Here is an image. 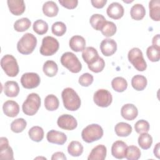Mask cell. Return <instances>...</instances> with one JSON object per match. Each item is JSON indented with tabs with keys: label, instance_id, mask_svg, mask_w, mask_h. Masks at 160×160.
Listing matches in <instances>:
<instances>
[{
	"label": "cell",
	"instance_id": "603a6c76",
	"mask_svg": "<svg viewBox=\"0 0 160 160\" xmlns=\"http://www.w3.org/2000/svg\"><path fill=\"white\" fill-rule=\"evenodd\" d=\"M4 92L8 97H16L19 92V87L17 82L8 81L4 85Z\"/></svg>",
	"mask_w": 160,
	"mask_h": 160
},
{
	"label": "cell",
	"instance_id": "8d00e7d4",
	"mask_svg": "<svg viewBox=\"0 0 160 160\" xmlns=\"http://www.w3.org/2000/svg\"><path fill=\"white\" fill-rule=\"evenodd\" d=\"M141 157V151L136 146H130L127 147L125 157L128 160H137Z\"/></svg>",
	"mask_w": 160,
	"mask_h": 160
},
{
	"label": "cell",
	"instance_id": "9a60e30c",
	"mask_svg": "<svg viewBox=\"0 0 160 160\" xmlns=\"http://www.w3.org/2000/svg\"><path fill=\"white\" fill-rule=\"evenodd\" d=\"M46 138L48 142L59 145L64 144L67 141V136L64 132L54 129L48 132Z\"/></svg>",
	"mask_w": 160,
	"mask_h": 160
},
{
	"label": "cell",
	"instance_id": "f907efd6",
	"mask_svg": "<svg viewBox=\"0 0 160 160\" xmlns=\"http://www.w3.org/2000/svg\"><path fill=\"white\" fill-rule=\"evenodd\" d=\"M159 149H160V143L158 142L156 144L154 148V154L158 158H159Z\"/></svg>",
	"mask_w": 160,
	"mask_h": 160
},
{
	"label": "cell",
	"instance_id": "b9f144b4",
	"mask_svg": "<svg viewBox=\"0 0 160 160\" xmlns=\"http://www.w3.org/2000/svg\"><path fill=\"white\" fill-rule=\"evenodd\" d=\"M51 31L54 35L57 36H62L66 31V26L62 22H55L52 25Z\"/></svg>",
	"mask_w": 160,
	"mask_h": 160
},
{
	"label": "cell",
	"instance_id": "6da1fadb",
	"mask_svg": "<svg viewBox=\"0 0 160 160\" xmlns=\"http://www.w3.org/2000/svg\"><path fill=\"white\" fill-rule=\"evenodd\" d=\"M61 96L64 106L67 110L74 111L80 108L81 104V99L72 88H66L64 89L62 91Z\"/></svg>",
	"mask_w": 160,
	"mask_h": 160
},
{
	"label": "cell",
	"instance_id": "ffe728a7",
	"mask_svg": "<svg viewBox=\"0 0 160 160\" xmlns=\"http://www.w3.org/2000/svg\"><path fill=\"white\" fill-rule=\"evenodd\" d=\"M107 149L104 145L99 144L94 147L91 151L88 160H104L106 157Z\"/></svg>",
	"mask_w": 160,
	"mask_h": 160
},
{
	"label": "cell",
	"instance_id": "7c38bea8",
	"mask_svg": "<svg viewBox=\"0 0 160 160\" xmlns=\"http://www.w3.org/2000/svg\"><path fill=\"white\" fill-rule=\"evenodd\" d=\"M100 49L102 54L105 56H111L117 50V43L112 39H104L100 44Z\"/></svg>",
	"mask_w": 160,
	"mask_h": 160
},
{
	"label": "cell",
	"instance_id": "7402d4cb",
	"mask_svg": "<svg viewBox=\"0 0 160 160\" xmlns=\"http://www.w3.org/2000/svg\"><path fill=\"white\" fill-rule=\"evenodd\" d=\"M82 57L84 62H86L88 65H89L94 62L99 56L97 50L94 48L89 46L86 48L82 51Z\"/></svg>",
	"mask_w": 160,
	"mask_h": 160
},
{
	"label": "cell",
	"instance_id": "7bdbcfd3",
	"mask_svg": "<svg viewBox=\"0 0 160 160\" xmlns=\"http://www.w3.org/2000/svg\"><path fill=\"white\" fill-rule=\"evenodd\" d=\"M149 122L144 119L138 121L134 124L135 131L138 134L148 132L149 131Z\"/></svg>",
	"mask_w": 160,
	"mask_h": 160
},
{
	"label": "cell",
	"instance_id": "e0dca14e",
	"mask_svg": "<svg viewBox=\"0 0 160 160\" xmlns=\"http://www.w3.org/2000/svg\"><path fill=\"white\" fill-rule=\"evenodd\" d=\"M127 147V144L124 141H116L112 145L111 154L117 159H123L125 157Z\"/></svg>",
	"mask_w": 160,
	"mask_h": 160
},
{
	"label": "cell",
	"instance_id": "8fae6325",
	"mask_svg": "<svg viewBox=\"0 0 160 160\" xmlns=\"http://www.w3.org/2000/svg\"><path fill=\"white\" fill-rule=\"evenodd\" d=\"M58 126L65 130H73L76 128L78 122L74 116L70 114H62L60 116L57 121Z\"/></svg>",
	"mask_w": 160,
	"mask_h": 160
},
{
	"label": "cell",
	"instance_id": "30bf717a",
	"mask_svg": "<svg viewBox=\"0 0 160 160\" xmlns=\"http://www.w3.org/2000/svg\"><path fill=\"white\" fill-rule=\"evenodd\" d=\"M41 82L40 77L36 72H26L21 78V83L26 89H33L37 88Z\"/></svg>",
	"mask_w": 160,
	"mask_h": 160
},
{
	"label": "cell",
	"instance_id": "e575fe53",
	"mask_svg": "<svg viewBox=\"0 0 160 160\" xmlns=\"http://www.w3.org/2000/svg\"><path fill=\"white\" fill-rule=\"evenodd\" d=\"M138 142L142 149H148L152 145V138L148 132L141 133L138 137Z\"/></svg>",
	"mask_w": 160,
	"mask_h": 160
},
{
	"label": "cell",
	"instance_id": "3957f363",
	"mask_svg": "<svg viewBox=\"0 0 160 160\" xmlns=\"http://www.w3.org/2000/svg\"><path fill=\"white\" fill-rule=\"evenodd\" d=\"M103 136V129L98 124H91L84 128L81 132V137L84 141L91 143L100 139Z\"/></svg>",
	"mask_w": 160,
	"mask_h": 160
},
{
	"label": "cell",
	"instance_id": "d4e9b609",
	"mask_svg": "<svg viewBox=\"0 0 160 160\" xmlns=\"http://www.w3.org/2000/svg\"><path fill=\"white\" fill-rule=\"evenodd\" d=\"M149 16L156 21L160 20V1L151 0L149 2Z\"/></svg>",
	"mask_w": 160,
	"mask_h": 160
},
{
	"label": "cell",
	"instance_id": "c3c4849f",
	"mask_svg": "<svg viewBox=\"0 0 160 160\" xmlns=\"http://www.w3.org/2000/svg\"><path fill=\"white\" fill-rule=\"evenodd\" d=\"M67 158L64 154L62 152H56L54 153L51 157L52 160L61 159V160H66Z\"/></svg>",
	"mask_w": 160,
	"mask_h": 160
},
{
	"label": "cell",
	"instance_id": "9c48e42d",
	"mask_svg": "<svg viewBox=\"0 0 160 160\" xmlns=\"http://www.w3.org/2000/svg\"><path fill=\"white\" fill-rule=\"evenodd\" d=\"M94 103L99 107H108L112 102V97L111 92L106 89H100L96 91L93 96Z\"/></svg>",
	"mask_w": 160,
	"mask_h": 160
},
{
	"label": "cell",
	"instance_id": "ac0fdd59",
	"mask_svg": "<svg viewBox=\"0 0 160 160\" xmlns=\"http://www.w3.org/2000/svg\"><path fill=\"white\" fill-rule=\"evenodd\" d=\"M8 6L10 12L15 15H21L25 11L26 6L22 0H8Z\"/></svg>",
	"mask_w": 160,
	"mask_h": 160
},
{
	"label": "cell",
	"instance_id": "1f68e13d",
	"mask_svg": "<svg viewBox=\"0 0 160 160\" xmlns=\"http://www.w3.org/2000/svg\"><path fill=\"white\" fill-rule=\"evenodd\" d=\"M59 102L58 98L54 94H49L44 99V106L50 111L56 110L59 108Z\"/></svg>",
	"mask_w": 160,
	"mask_h": 160
},
{
	"label": "cell",
	"instance_id": "74e56055",
	"mask_svg": "<svg viewBox=\"0 0 160 160\" xmlns=\"http://www.w3.org/2000/svg\"><path fill=\"white\" fill-rule=\"evenodd\" d=\"M116 30L117 27L113 22L106 21L101 31L103 36L108 38L114 35L116 32Z\"/></svg>",
	"mask_w": 160,
	"mask_h": 160
},
{
	"label": "cell",
	"instance_id": "ab89813d",
	"mask_svg": "<svg viewBox=\"0 0 160 160\" xmlns=\"http://www.w3.org/2000/svg\"><path fill=\"white\" fill-rule=\"evenodd\" d=\"M27 125L26 121L23 118H18L14 120L11 124V129L15 133L22 132Z\"/></svg>",
	"mask_w": 160,
	"mask_h": 160
},
{
	"label": "cell",
	"instance_id": "d6a6232c",
	"mask_svg": "<svg viewBox=\"0 0 160 160\" xmlns=\"http://www.w3.org/2000/svg\"><path fill=\"white\" fill-rule=\"evenodd\" d=\"M28 134L30 139L35 142H40L44 138V130L38 126L32 127L28 131Z\"/></svg>",
	"mask_w": 160,
	"mask_h": 160
},
{
	"label": "cell",
	"instance_id": "4316f807",
	"mask_svg": "<svg viewBox=\"0 0 160 160\" xmlns=\"http://www.w3.org/2000/svg\"><path fill=\"white\" fill-rule=\"evenodd\" d=\"M147 79L145 76L140 74L135 75L131 79V85L136 91H142L147 86Z\"/></svg>",
	"mask_w": 160,
	"mask_h": 160
},
{
	"label": "cell",
	"instance_id": "d590c367",
	"mask_svg": "<svg viewBox=\"0 0 160 160\" xmlns=\"http://www.w3.org/2000/svg\"><path fill=\"white\" fill-rule=\"evenodd\" d=\"M31 25V21L27 18H21L14 24V28L17 32H24L28 30Z\"/></svg>",
	"mask_w": 160,
	"mask_h": 160
},
{
	"label": "cell",
	"instance_id": "2e32d148",
	"mask_svg": "<svg viewBox=\"0 0 160 160\" xmlns=\"http://www.w3.org/2000/svg\"><path fill=\"white\" fill-rule=\"evenodd\" d=\"M121 114L124 119L132 121L138 116V110L135 105L132 104H126L121 108Z\"/></svg>",
	"mask_w": 160,
	"mask_h": 160
},
{
	"label": "cell",
	"instance_id": "cb8c5ba5",
	"mask_svg": "<svg viewBox=\"0 0 160 160\" xmlns=\"http://www.w3.org/2000/svg\"><path fill=\"white\" fill-rule=\"evenodd\" d=\"M42 12L48 17H54L59 12V8L56 3L52 1H49L44 3Z\"/></svg>",
	"mask_w": 160,
	"mask_h": 160
},
{
	"label": "cell",
	"instance_id": "44dd1931",
	"mask_svg": "<svg viewBox=\"0 0 160 160\" xmlns=\"http://www.w3.org/2000/svg\"><path fill=\"white\" fill-rule=\"evenodd\" d=\"M69 45L70 48L75 52L82 51L85 49L86 41L82 36L75 35L70 39Z\"/></svg>",
	"mask_w": 160,
	"mask_h": 160
},
{
	"label": "cell",
	"instance_id": "681fc988",
	"mask_svg": "<svg viewBox=\"0 0 160 160\" xmlns=\"http://www.w3.org/2000/svg\"><path fill=\"white\" fill-rule=\"evenodd\" d=\"M159 34H156V36H154L152 38V46H154L158 48H160V42H159Z\"/></svg>",
	"mask_w": 160,
	"mask_h": 160
},
{
	"label": "cell",
	"instance_id": "7dc6e473",
	"mask_svg": "<svg viewBox=\"0 0 160 160\" xmlns=\"http://www.w3.org/2000/svg\"><path fill=\"white\" fill-rule=\"evenodd\" d=\"M91 2L93 7L100 9L102 8L107 3V0H91Z\"/></svg>",
	"mask_w": 160,
	"mask_h": 160
},
{
	"label": "cell",
	"instance_id": "ba28073f",
	"mask_svg": "<svg viewBox=\"0 0 160 160\" xmlns=\"http://www.w3.org/2000/svg\"><path fill=\"white\" fill-rule=\"evenodd\" d=\"M59 48L58 41L52 36H45L42 41L40 53L45 56H52L55 54Z\"/></svg>",
	"mask_w": 160,
	"mask_h": 160
},
{
	"label": "cell",
	"instance_id": "7a4b0ae2",
	"mask_svg": "<svg viewBox=\"0 0 160 160\" xmlns=\"http://www.w3.org/2000/svg\"><path fill=\"white\" fill-rule=\"evenodd\" d=\"M37 45V39L32 34H24L17 43V49L22 54L28 55L33 52Z\"/></svg>",
	"mask_w": 160,
	"mask_h": 160
},
{
	"label": "cell",
	"instance_id": "277c9868",
	"mask_svg": "<svg viewBox=\"0 0 160 160\" xmlns=\"http://www.w3.org/2000/svg\"><path fill=\"white\" fill-rule=\"evenodd\" d=\"M41 98L37 93L29 94L22 105L23 112L28 116L34 115L41 106Z\"/></svg>",
	"mask_w": 160,
	"mask_h": 160
},
{
	"label": "cell",
	"instance_id": "f6af8a7d",
	"mask_svg": "<svg viewBox=\"0 0 160 160\" xmlns=\"http://www.w3.org/2000/svg\"><path fill=\"white\" fill-rule=\"evenodd\" d=\"M93 80H94V78L92 75L88 72H86L82 74L79 77L78 82L80 84V85H81L82 86L88 87L92 83Z\"/></svg>",
	"mask_w": 160,
	"mask_h": 160
},
{
	"label": "cell",
	"instance_id": "4dcf8cb0",
	"mask_svg": "<svg viewBox=\"0 0 160 160\" xmlns=\"http://www.w3.org/2000/svg\"><path fill=\"white\" fill-rule=\"evenodd\" d=\"M68 152L72 156L78 157L81 156L83 152V146L80 142L72 141L68 146Z\"/></svg>",
	"mask_w": 160,
	"mask_h": 160
},
{
	"label": "cell",
	"instance_id": "f546056e",
	"mask_svg": "<svg viewBox=\"0 0 160 160\" xmlns=\"http://www.w3.org/2000/svg\"><path fill=\"white\" fill-rule=\"evenodd\" d=\"M42 70L45 75L48 77H53L56 75L58 71L57 64L51 60H48L44 63Z\"/></svg>",
	"mask_w": 160,
	"mask_h": 160
},
{
	"label": "cell",
	"instance_id": "83f0119b",
	"mask_svg": "<svg viewBox=\"0 0 160 160\" xmlns=\"http://www.w3.org/2000/svg\"><path fill=\"white\" fill-rule=\"evenodd\" d=\"M130 14L132 19L136 21L141 20L146 14L145 8L141 4H135L131 8Z\"/></svg>",
	"mask_w": 160,
	"mask_h": 160
},
{
	"label": "cell",
	"instance_id": "f1b7e54d",
	"mask_svg": "<svg viewBox=\"0 0 160 160\" xmlns=\"http://www.w3.org/2000/svg\"><path fill=\"white\" fill-rule=\"evenodd\" d=\"M106 21V19L104 16L99 14H92L89 19V22L91 26L96 31H101Z\"/></svg>",
	"mask_w": 160,
	"mask_h": 160
},
{
	"label": "cell",
	"instance_id": "8992f818",
	"mask_svg": "<svg viewBox=\"0 0 160 160\" xmlns=\"http://www.w3.org/2000/svg\"><path fill=\"white\" fill-rule=\"evenodd\" d=\"M1 66L6 75L15 77L19 73V66L16 58L11 54L4 55L1 59Z\"/></svg>",
	"mask_w": 160,
	"mask_h": 160
},
{
	"label": "cell",
	"instance_id": "60d3db41",
	"mask_svg": "<svg viewBox=\"0 0 160 160\" xmlns=\"http://www.w3.org/2000/svg\"><path fill=\"white\" fill-rule=\"evenodd\" d=\"M146 55L152 62H158L160 59V48L154 46H149L146 50Z\"/></svg>",
	"mask_w": 160,
	"mask_h": 160
},
{
	"label": "cell",
	"instance_id": "d6986e66",
	"mask_svg": "<svg viewBox=\"0 0 160 160\" xmlns=\"http://www.w3.org/2000/svg\"><path fill=\"white\" fill-rule=\"evenodd\" d=\"M3 112L8 117H16L19 112V104L14 101L8 100L2 106Z\"/></svg>",
	"mask_w": 160,
	"mask_h": 160
},
{
	"label": "cell",
	"instance_id": "836d02e7",
	"mask_svg": "<svg viewBox=\"0 0 160 160\" xmlns=\"http://www.w3.org/2000/svg\"><path fill=\"white\" fill-rule=\"evenodd\" d=\"M111 86L114 91L122 92L127 89L128 82L122 77H116L112 80Z\"/></svg>",
	"mask_w": 160,
	"mask_h": 160
},
{
	"label": "cell",
	"instance_id": "5bb4252c",
	"mask_svg": "<svg viewBox=\"0 0 160 160\" xmlns=\"http://www.w3.org/2000/svg\"><path fill=\"white\" fill-rule=\"evenodd\" d=\"M106 12L108 16L111 18L119 19L123 16L124 10L123 6L120 3L114 2L108 6Z\"/></svg>",
	"mask_w": 160,
	"mask_h": 160
},
{
	"label": "cell",
	"instance_id": "ee69618b",
	"mask_svg": "<svg viewBox=\"0 0 160 160\" xmlns=\"http://www.w3.org/2000/svg\"><path fill=\"white\" fill-rule=\"evenodd\" d=\"M88 68L91 71L98 73V72H101L103 70L105 66V62L102 58L99 57V58L94 62H93L91 64L88 65Z\"/></svg>",
	"mask_w": 160,
	"mask_h": 160
},
{
	"label": "cell",
	"instance_id": "f35d334b",
	"mask_svg": "<svg viewBox=\"0 0 160 160\" xmlns=\"http://www.w3.org/2000/svg\"><path fill=\"white\" fill-rule=\"evenodd\" d=\"M32 28L35 32L39 35H42L47 32L48 30V24L42 19H38L33 23Z\"/></svg>",
	"mask_w": 160,
	"mask_h": 160
},
{
	"label": "cell",
	"instance_id": "bcb514c9",
	"mask_svg": "<svg viewBox=\"0 0 160 160\" xmlns=\"http://www.w3.org/2000/svg\"><path fill=\"white\" fill-rule=\"evenodd\" d=\"M59 2L64 8L72 9L76 8L78 4V0H59Z\"/></svg>",
	"mask_w": 160,
	"mask_h": 160
},
{
	"label": "cell",
	"instance_id": "5b68a950",
	"mask_svg": "<svg viewBox=\"0 0 160 160\" xmlns=\"http://www.w3.org/2000/svg\"><path fill=\"white\" fill-rule=\"evenodd\" d=\"M62 65L72 73H78L82 69V64L78 57L71 52H66L61 57Z\"/></svg>",
	"mask_w": 160,
	"mask_h": 160
},
{
	"label": "cell",
	"instance_id": "4fadbf2b",
	"mask_svg": "<svg viewBox=\"0 0 160 160\" xmlns=\"http://www.w3.org/2000/svg\"><path fill=\"white\" fill-rule=\"evenodd\" d=\"M0 159H13V151L9 145L8 139L6 138H0Z\"/></svg>",
	"mask_w": 160,
	"mask_h": 160
},
{
	"label": "cell",
	"instance_id": "52a82bcc",
	"mask_svg": "<svg viewBox=\"0 0 160 160\" xmlns=\"http://www.w3.org/2000/svg\"><path fill=\"white\" fill-rule=\"evenodd\" d=\"M129 61L139 71H144L147 68V64L145 61L142 52L138 48H133L128 54Z\"/></svg>",
	"mask_w": 160,
	"mask_h": 160
},
{
	"label": "cell",
	"instance_id": "484cf974",
	"mask_svg": "<svg viewBox=\"0 0 160 160\" xmlns=\"http://www.w3.org/2000/svg\"><path fill=\"white\" fill-rule=\"evenodd\" d=\"M132 130L131 126L124 122H118L114 127V131L116 135L120 137L128 136L132 132Z\"/></svg>",
	"mask_w": 160,
	"mask_h": 160
}]
</instances>
